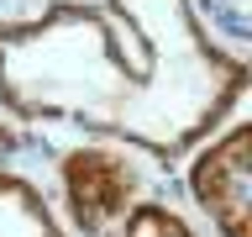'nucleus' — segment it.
Listing matches in <instances>:
<instances>
[{"mask_svg":"<svg viewBox=\"0 0 252 237\" xmlns=\"http://www.w3.org/2000/svg\"><path fill=\"white\" fill-rule=\"evenodd\" d=\"M247 95V58L220 53L189 0H58L0 27V106L74 121L142 153L184 158Z\"/></svg>","mask_w":252,"mask_h":237,"instance_id":"nucleus-1","label":"nucleus"},{"mask_svg":"<svg viewBox=\"0 0 252 237\" xmlns=\"http://www.w3.org/2000/svg\"><path fill=\"white\" fill-rule=\"evenodd\" d=\"M63 205L84 237H110L116 221L137 205V169L110 148H74L58 158Z\"/></svg>","mask_w":252,"mask_h":237,"instance_id":"nucleus-2","label":"nucleus"},{"mask_svg":"<svg viewBox=\"0 0 252 237\" xmlns=\"http://www.w3.org/2000/svg\"><path fill=\"white\" fill-rule=\"evenodd\" d=\"M247 158H252V126L236 121L189 169V190L210 211L220 237H252V174H247Z\"/></svg>","mask_w":252,"mask_h":237,"instance_id":"nucleus-3","label":"nucleus"},{"mask_svg":"<svg viewBox=\"0 0 252 237\" xmlns=\"http://www.w3.org/2000/svg\"><path fill=\"white\" fill-rule=\"evenodd\" d=\"M0 237H63L37 185L0 169Z\"/></svg>","mask_w":252,"mask_h":237,"instance_id":"nucleus-4","label":"nucleus"},{"mask_svg":"<svg viewBox=\"0 0 252 237\" xmlns=\"http://www.w3.org/2000/svg\"><path fill=\"white\" fill-rule=\"evenodd\" d=\"M110 237H194V232H189V221L179 216V211H168L163 200H137L116 221Z\"/></svg>","mask_w":252,"mask_h":237,"instance_id":"nucleus-5","label":"nucleus"},{"mask_svg":"<svg viewBox=\"0 0 252 237\" xmlns=\"http://www.w3.org/2000/svg\"><path fill=\"white\" fill-rule=\"evenodd\" d=\"M16 148H21V137H16L11 126L0 121V158H11V153H16Z\"/></svg>","mask_w":252,"mask_h":237,"instance_id":"nucleus-6","label":"nucleus"}]
</instances>
